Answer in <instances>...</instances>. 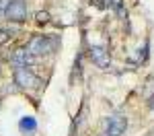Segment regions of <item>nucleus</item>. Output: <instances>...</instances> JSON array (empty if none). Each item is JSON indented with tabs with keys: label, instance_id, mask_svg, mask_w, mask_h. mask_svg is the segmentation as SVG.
<instances>
[{
	"label": "nucleus",
	"instance_id": "1",
	"mask_svg": "<svg viewBox=\"0 0 154 136\" xmlns=\"http://www.w3.org/2000/svg\"><path fill=\"white\" fill-rule=\"evenodd\" d=\"M29 49V54L35 58V56H48L51 54L54 49L58 48V37H51V35H35L31 37V41L25 46Z\"/></svg>",
	"mask_w": 154,
	"mask_h": 136
},
{
	"label": "nucleus",
	"instance_id": "2",
	"mask_svg": "<svg viewBox=\"0 0 154 136\" xmlns=\"http://www.w3.org/2000/svg\"><path fill=\"white\" fill-rule=\"evenodd\" d=\"M125 128H128V120L121 113H113V115H109V118L103 120V132H105V136H121L125 132Z\"/></svg>",
	"mask_w": 154,
	"mask_h": 136
},
{
	"label": "nucleus",
	"instance_id": "3",
	"mask_svg": "<svg viewBox=\"0 0 154 136\" xmlns=\"http://www.w3.org/2000/svg\"><path fill=\"white\" fill-rule=\"evenodd\" d=\"M6 19L12 21V23H25L27 17H29V11H27V2L25 0H11L8 6H6Z\"/></svg>",
	"mask_w": 154,
	"mask_h": 136
},
{
	"label": "nucleus",
	"instance_id": "4",
	"mask_svg": "<svg viewBox=\"0 0 154 136\" xmlns=\"http://www.w3.org/2000/svg\"><path fill=\"white\" fill-rule=\"evenodd\" d=\"M14 83H17V87L19 89H33V87L37 85V76L35 72L27 66V68H17L14 70Z\"/></svg>",
	"mask_w": 154,
	"mask_h": 136
},
{
	"label": "nucleus",
	"instance_id": "5",
	"mask_svg": "<svg viewBox=\"0 0 154 136\" xmlns=\"http://www.w3.org/2000/svg\"><path fill=\"white\" fill-rule=\"evenodd\" d=\"M88 56H91V60L95 62L99 68H107V66L111 64V56H109V49H107L103 43L91 46V49H88Z\"/></svg>",
	"mask_w": 154,
	"mask_h": 136
},
{
	"label": "nucleus",
	"instance_id": "6",
	"mask_svg": "<svg viewBox=\"0 0 154 136\" xmlns=\"http://www.w3.org/2000/svg\"><path fill=\"white\" fill-rule=\"evenodd\" d=\"M33 62V56L29 54V49L25 48H17V49H12V54H11V64L14 66V68H27L29 64Z\"/></svg>",
	"mask_w": 154,
	"mask_h": 136
},
{
	"label": "nucleus",
	"instance_id": "7",
	"mask_svg": "<svg viewBox=\"0 0 154 136\" xmlns=\"http://www.w3.org/2000/svg\"><path fill=\"white\" fill-rule=\"evenodd\" d=\"M19 130H21V134H25V136L35 134V130H37V120H35V118H31V115L21 118V122H19Z\"/></svg>",
	"mask_w": 154,
	"mask_h": 136
},
{
	"label": "nucleus",
	"instance_id": "8",
	"mask_svg": "<svg viewBox=\"0 0 154 136\" xmlns=\"http://www.w3.org/2000/svg\"><path fill=\"white\" fill-rule=\"evenodd\" d=\"M144 97L148 99V105L154 107V76H150L144 85Z\"/></svg>",
	"mask_w": 154,
	"mask_h": 136
},
{
	"label": "nucleus",
	"instance_id": "9",
	"mask_svg": "<svg viewBox=\"0 0 154 136\" xmlns=\"http://www.w3.org/2000/svg\"><path fill=\"white\" fill-rule=\"evenodd\" d=\"M105 6H109V8H115V11L121 14V11H123V0H105Z\"/></svg>",
	"mask_w": 154,
	"mask_h": 136
},
{
	"label": "nucleus",
	"instance_id": "10",
	"mask_svg": "<svg viewBox=\"0 0 154 136\" xmlns=\"http://www.w3.org/2000/svg\"><path fill=\"white\" fill-rule=\"evenodd\" d=\"M138 58H140V60L138 62H146V58H148V43H144V49H140V52H138Z\"/></svg>",
	"mask_w": 154,
	"mask_h": 136
},
{
	"label": "nucleus",
	"instance_id": "11",
	"mask_svg": "<svg viewBox=\"0 0 154 136\" xmlns=\"http://www.w3.org/2000/svg\"><path fill=\"white\" fill-rule=\"evenodd\" d=\"M8 37H11V33H8L6 29H0V46H2V43H6V41H8Z\"/></svg>",
	"mask_w": 154,
	"mask_h": 136
},
{
	"label": "nucleus",
	"instance_id": "12",
	"mask_svg": "<svg viewBox=\"0 0 154 136\" xmlns=\"http://www.w3.org/2000/svg\"><path fill=\"white\" fill-rule=\"evenodd\" d=\"M8 2H11V0H0V17L4 14V11H6V6H8Z\"/></svg>",
	"mask_w": 154,
	"mask_h": 136
}]
</instances>
